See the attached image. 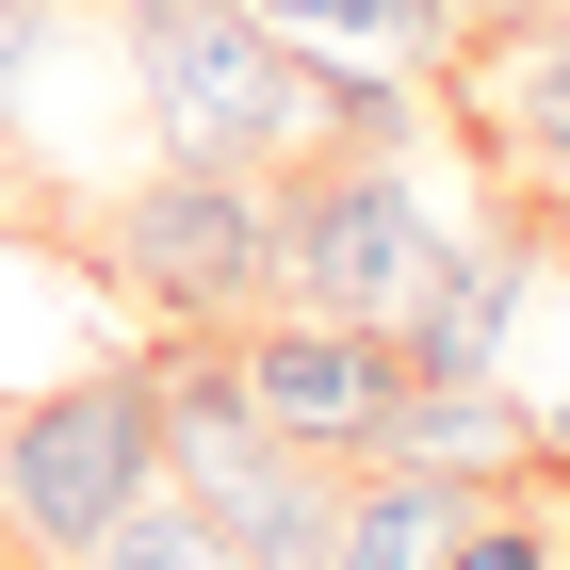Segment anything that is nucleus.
<instances>
[{"instance_id":"nucleus-1","label":"nucleus","mask_w":570,"mask_h":570,"mask_svg":"<svg viewBox=\"0 0 570 570\" xmlns=\"http://www.w3.org/2000/svg\"><path fill=\"white\" fill-rule=\"evenodd\" d=\"M131 115L164 131V164H213V179H294L343 147L326 66L262 33L245 0H131Z\"/></svg>"},{"instance_id":"nucleus-2","label":"nucleus","mask_w":570,"mask_h":570,"mask_svg":"<svg viewBox=\"0 0 570 570\" xmlns=\"http://www.w3.org/2000/svg\"><path fill=\"white\" fill-rule=\"evenodd\" d=\"M147 489H164V392H147V358L82 343L66 375L0 392V538L33 570H82Z\"/></svg>"},{"instance_id":"nucleus-3","label":"nucleus","mask_w":570,"mask_h":570,"mask_svg":"<svg viewBox=\"0 0 570 570\" xmlns=\"http://www.w3.org/2000/svg\"><path fill=\"white\" fill-rule=\"evenodd\" d=\"M440 213L407 196L392 147H326V164L277 179V309H309V326H407V309L440 294Z\"/></svg>"},{"instance_id":"nucleus-4","label":"nucleus","mask_w":570,"mask_h":570,"mask_svg":"<svg viewBox=\"0 0 570 570\" xmlns=\"http://www.w3.org/2000/svg\"><path fill=\"white\" fill-rule=\"evenodd\" d=\"M98 277L147 294L164 326H262L277 309V179H213V164H147L98 213Z\"/></svg>"},{"instance_id":"nucleus-5","label":"nucleus","mask_w":570,"mask_h":570,"mask_svg":"<svg viewBox=\"0 0 570 570\" xmlns=\"http://www.w3.org/2000/svg\"><path fill=\"white\" fill-rule=\"evenodd\" d=\"M245 392H262V424L294 440V456L375 473V456H392V407H407V358H392V326H309V309H262V326H245Z\"/></svg>"},{"instance_id":"nucleus-6","label":"nucleus","mask_w":570,"mask_h":570,"mask_svg":"<svg viewBox=\"0 0 570 570\" xmlns=\"http://www.w3.org/2000/svg\"><path fill=\"white\" fill-rule=\"evenodd\" d=\"M196 505H213L228 570H326V554H343V473H326V456H294V440H277V456H245L228 489H196Z\"/></svg>"},{"instance_id":"nucleus-7","label":"nucleus","mask_w":570,"mask_h":570,"mask_svg":"<svg viewBox=\"0 0 570 570\" xmlns=\"http://www.w3.org/2000/svg\"><path fill=\"white\" fill-rule=\"evenodd\" d=\"M245 17H262V33H294L309 66H392V82H440V66H456V0H245Z\"/></svg>"},{"instance_id":"nucleus-8","label":"nucleus","mask_w":570,"mask_h":570,"mask_svg":"<svg viewBox=\"0 0 570 570\" xmlns=\"http://www.w3.org/2000/svg\"><path fill=\"white\" fill-rule=\"evenodd\" d=\"M456 505H473L456 473L375 456V473H343V554H326V570H440V554H456Z\"/></svg>"},{"instance_id":"nucleus-9","label":"nucleus","mask_w":570,"mask_h":570,"mask_svg":"<svg viewBox=\"0 0 570 570\" xmlns=\"http://www.w3.org/2000/svg\"><path fill=\"white\" fill-rule=\"evenodd\" d=\"M392 456H424V473H456V489H489V473H538V456H522V407H505V375H407V407H392Z\"/></svg>"},{"instance_id":"nucleus-10","label":"nucleus","mask_w":570,"mask_h":570,"mask_svg":"<svg viewBox=\"0 0 570 570\" xmlns=\"http://www.w3.org/2000/svg\"><path fill=\"white\" fill-rule=\"evenodd\" d=\"M473 115H489V131H505V147H522V164L570 196V0H554V17H522V33L489 49Z\"/></svg>"},{"instance_id":"nucleus-11","label":"nucleus","mask_w":570,"mask_h":570,"mask_svg":"<svg viewBox=\"0 0 570 570\" xmlns=\"http://www.w3.org/2000/svg\"><path fill=\"white\" fill-rule=\"evenodd\" d=\"M440 570H570V489L554 473H489L456 505V554Z\"/></svg>"},{"instance_id":"nucleus-12","label":"nucleus","mask_w":570,"mask_h":570,"mask_svg":"<svg viewBox=\"0 0 570 570\" xmlns=\"http://www.w3.org/2000/svg\"><path fill=\"white\" fill-rule=\"evenodd\" d=\"M82 570H228V538H213V505H196V489H147V505L98 538Z\"/></svg>"},{"instance_id":"nucleus-13","label":"nucleus","mask_w":570,"mask_h":570,"mask_svg":"<svg viewBox=\"0 0 570 570\" xmlns=\"http://www.w3.org/2000/svg\"><path fill=\"white\" fill-rule=\"evenodd\" d=\"M49 49H66V0H0V131L33 115V82H49Z\"/></svg>"},{"instance_id":"nucleus-14","label":"nucleus","mask_w":570,"mask_h":570,"mask_svg":"<svg viewBox=\"0 0 570 570\" xmlns=\"http://www.w3.org/2000/svg\"><path fill=\"white\" fill-rule=\"evenodd\" d=\"M522 456H538V473H570V392H554V407H522Z\"/></svg>"},{"instance_id":"nucleus-15","label":"nucleus","mask_w":570,"mask_h":570,"mask_svg":"<svg viewBox=\"0 0 570 570\" xmlns=\"http://www.w3.org/2000/svg\"><path fill=\"white\" fill-rule=\"evenodd\" d=\"M522 17H554V0H456V33H522Z\"/></svg>"},{"instance_id":"nucleus-16","label":"nucleus","mask_w":570,"mask_h":570,"mask_svg":"<svg viewBox=\"0 0 570 570\" xmlns=\"http://www.w3.org/2000/svg\"><path fill=\"white\" fill-rule=\"evenodd\" d=\"M0 570H33V554H17V538H0Z\"/></svg>"}]
</instances>
